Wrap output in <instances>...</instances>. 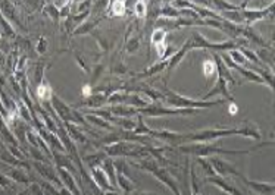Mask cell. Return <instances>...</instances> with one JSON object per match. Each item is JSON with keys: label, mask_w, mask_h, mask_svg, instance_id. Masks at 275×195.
<instances>
[{"label": "cell", "mask_w": 275, "mask_h": 195, "mask_svg": "<svg viewBox=\"0 0 275 195\" xmlns=\"http://www.w3.org/2000/svg\"><path fill=\"white\" fill-rule=\"evenodd\" d=\"M272 147L274 141H266V142H259L247 150H227L219 147V144L214 142H190V144H183L175 147L178 153L187 154L193 157H214V156H246L249 153L263 149V147Z\"/></svg>", "instance_id": "6da1fadb"}, {"label": "cell", "mask_w": 275, "mask_h": 195, "mask_svg": "<svg viewBox=\"0 0 275 195\" xmlns=\"http://www.w3.org/2000/svg\"><path fill=\"white\" fill-rule=\"evenodd\" d=\"M128 166H134L137 169H142L147 173H150L152 176H155L163 185H166L171 189L173 194L181 195V188H180V185L177 182V178L168 170V167L158 163L155 159L145 157V159H139V160H128Z\"/></svg>", "instance_id": "7a4b0ae2"}, {"label": "cell", "mask_w": 275, "mask_h": 195, "mask_svg": "<svg viewBox=\"0 0 275 195\" xmlns=\"http://www.w3.org/2000/svg\"><path fill=\"white\" fill-rule=\"evenodd\" d=\"M163 92V97H165V103L169 106V107H175V109H211L214 106L224 105L227 100L225 99H219V100H202V99H193V97H187V95H183L177 91L165 88L162 90Z\"/></svg>", "instance_id": "3957f363"}, {"label": "cell", "mask_w": 275, "mask_h": 195, "mask_svg": "<svg viewBox=\"0 0 275 195\" xmlns=\"http://www.w3.org/2000/svg\"><path fill=\"white\" fill-rule=\"evenodd\" d=\"M190 41V52L191 50H212L214 53H219V52H230L232 48H237L238 44L234 41V40H227V41H222V43H214V41H209L203 34L194 31L191 34V37L188 38Z\"/></svg>", "instance_id": "277c9868"}, {"label": "cell", "mask_w": 275, "mask_h": 195, "mask_svg": "<svg viewBox=\"0 0 275 195\" xmlns=\"http://www.w3.org/2000/svg\"><path fill=\"white\" fill-rule=\"evenodd\" d=\"M199 110L196 109H175V107H163L159 103H152V105L137 109V113L142 116H186V115H196Z\"/></svg>", "instance_id": "5b68a950"}, {"label": "cell", "mask_w": 275, "mask_h": 195, "mask_svg": "<svg viewBox=\"0 0 275 195\" xmlns=\"http://www.w3.org/2000/svg\"><path fill=\"white\" fill-rule=\"evenodd\" d=\"M139 28H140V19L134 21L128 27L127 35H125V52L128 55H135L142 47L143 35H142V31Z\"/></svg>", "instance_id": "8992f818"}, {"label": "cell", "mask_w": 275, "mask_h": 195, "mask_svg": "<svg viewBox=\"0 0 275 195\" xmlns=\"http://www.w3.org/2000/svg\"><path fill=\"white\" fill-rule=\"evenodd\" d=\"M208 160H209V163L212 166V169H214V172L219 175V176H240L242 175V172L235 167V166L230 163V162H227V160H224V159H219L218 156H214V157H206Z\"/></svg>", "instance_id": "52a82bcc"}, {"label": "cell", "mask_w": 275, "mask_h": 195, "mask_svg": "<svg viewBox=\"0 0 275 195\" xmlns=\"http://www.w3.org/2000/svg\"><path fill=\"white\" fill-rule=\"evenodd\" d=\"M238 179L246 185L250 189V192L256 195H274L275 192V183L274 182H263V180H253L249 179L243 173L238 176Z\"/></svg>", "instance_id": "ba28073f"}, {"label": "cell", "mask_w": 275, "mask_h": 195, "mask_svg": "<svg viewBox=\"0 0 275 195\" xmlns=\"http://www.w3.org/2000/svg\"><path fill=\"white\" fill-rule=\"evenodd\" d=\"M217 95H221L222 99H225V100L230 102V103L234 102V97H232L231 91H230L228 82H227L222 76L219 75H217V82H215L214 88L209 91L204 97H202V100H211L212 97H217Z\"/></svg>", "instance_id": "9c48e42d"}, {"label": "cell", "mask_w": 275, "mask_h": 195, "mask_svg": "<svg viewBox=\"0 0 275 195\" xmlns=\"http://www.w3.org/2000/svg\"><path fill=\"white\" fill-rule=\"evenodd\" d=\"M90 178L94 182V185L100 189L101 192H112V191H118V188H115L105 173V170L101 169L100 166L90 169Z\"/></svg>", "instance_id": "30bf717a"}, {"label": "cell", "mask_w": 275, "mask_h": 195, "mask_svg": "<svg viewBox=\"0 0 275 195\" xmlns=\"http://www.w3.org/2000/svg\"><path fill=\"white\" fill-rule=\"evenodd\" d=\"M32 166L36 167V170L43 176L44 179L47 180V182H50L52 185H55L56 188L59 189H62L63 188V185H62V182L59 179L58 176V172H56V169H53L52 166L49 165V163H46V162H34Z\"/></svg>", "instance_id": "8fae6325"}, {"label": "cell", "mask_w": 275, "mask_h": 195, "mask_svg": "<svg viewBox=\"0 0 275 195\" xmlns=\"http://www.w3.org/2000/svg\"><path fill=\"white\" fill-rule=\"evenodd\" d=\"M274 12V5L265 6L262 9H242V14L245 18V25H253L255 22L265 19Z\"/></svg>", "instance_id": "7c38bea8"}, {"label": "cell", "mask_w": 275, "mask_h": 195, "mask_svg": "<svg viewBox=\"0 0 275 195\" xmlns=\"http://www.w3.org/2000/svg\"><path fill=\"white\" fill-rule=\"evenodd\" d=\"M203 183H212L215 185L218 189H221L222 192L228 195H245L238 188H235L234 185L228 183L227 179L224 176H219V175H212V176H206L203 179Z\"/></svg>", "instance_id": "4fadbf2b"}, {"label": "cell", "mask_w": 275, "mask_h": 195, "mask_svg": "<svg viewBox=\"0 0 275 195\" xmlns=\"http://www.w3.org/2000/svg\"><path fill=\"white\" fill-rule=\"evenodd\" d=\"M56 172H58L59 179H60V182H62L63 188H65L68 192H71L73 195H81V189H80V186H78L77 180H75L74 175L70 172V170L62 169V167H58V169H56Z\"/></svg>", "instance_id": "5bb4252c"}, {"label": "cell", "mask_w": 275, "mask_h": 195, "mask_svg": "<svg viewBox=\"0 0 275 195\" xmlns=\"http://www.w3.org/2000/svg\"><path fill=\"white\" fill-rule=\"evenodd\" d=\"M52 105H53V109L58 112L59 118L62 119L63 123H74L73 109L68 105H65L58 95H55V94H53V97H52Z\"/></svg>", "instance_id": "9a60e30c"}, {"label": "cell", "mask_w": 275, "mask_h": 195, "mask_svg": "<svg viewBox=\"0 0 275 195\" xmlns=\"http://www.w3.org/2000/svg\"><path fill=\"white\" fill-rule=\"evenodd\" d=\"M188 52H190V41L187 40V41L181 45L174 55L168 59V66H166V74H168V76L171 75V72L174 71L175 68H178V65L183 62V59L186 58V55H187Z\"/></svg>", "instance_id": "2e32d148"}, {"label": "cell", "mask_w": 275, "mask_h": 195, "mask_svg": "<svg viewBox=\"0 0 275 195\" xmlns=\"http://www.w3.org/2000/svg\"><path fill=\"white\" fill-rule=\"evenodd\" d=\"M116 186H118V189H121L127 195L135 191V183L132 182L130 175L127 172H121V170H116Z\"/></svg>", "instance_id": "e0dca14e"}, {"label": "cell", "mask_w": 275, "mask_h": 195, "mask_svg": "<svg viewBox=\"0 0 275 195\" xmlns=\"http://www.w3.org/2000/svg\"><path fill=\"white\" fill-rule=\"evenodd\" d=\"M166 66H168V60H158L156 63H153L152 66H149L147 69L142 71V72H137V74H132L134 78H139V79H143V78H150V76H155L166 71Z\"/></svg>", "instance_id": "ac0fdd59"}, {"label": "cell", "mask_w": 275, "mask_h": 195, "mask_svg": "<svg viewBox=\"0 0 275 195\" xmlns=\"http://www.w3.org/2000/svg\"><path fill=\"white\" fill-rule=\"evenodd\" d=\"M52 160L55 162L56 167L66 169V170H70V172H74V170H75V166H74V162L71 160L70 154L65 156V154H62V153H59V151L53 150L52 151Z\"/></svg>", "instance_id": "d6986e66"}, {"label": "cell", "mask_w": 275, "mask_h": 195, "mask_svg": "<svg viewBox=\"0 0 275 195\" xmlns=\"http://www.w3.org/2000/svg\"><path fill=\"white\" fill-rule=\"evenodd\" d=\"M109 5H111V0H94V3H93V6L90 9V16L93 19L105 18L108 15Z\"/></svg>", "instance_id": "ffe728a7"}, {"label": "cell", "mask_w": 275, "mask_h": 195, "mask_svg": "<svg viewBox=\"0 0 275 195\" xmlns=\"http://www.w3.org/2000/svg\"><path fill=\"white\" fill-rule=\"evenodd\" d=\"M65 129L68 132V135L71 136V139L80 144H87V138L83 134V128H80L75 123H65Z\"/></svg>", "instance_id": "44dd1931"}, {"label": "cell", "mask_w": 275, "mask_h": 195, "mask_svg": "<svg viewBox=\"0 0 275 195\" xmlns=\"http://www.w3.org/2000/svg\"><path fill=\"white\" fill-rule=\"evenodd\" d=\"M101 19H103V18H97V19H93V21L83 22L81 25H78V27L73 31V35H86V34L93 32V31L97 28V25L101 22Z\"/></svg>", "instance_id": "7402d4cb"}, {"label": "cell", "mask_w": 275, "mask_h": 195, "mask_svg": "<svg viewBox=\"0 0 275 195\" xmlns=\"http://www.w3.org/2000/svg\"><path fill=\"white\" fill-rule=\"evenodd\" d=\"M202 72H203V75H204V78H206V81H208V84L211 82V79H212L214 76L218 75L217 63H215L214 58H208V59L203 60Z\"/></svg>", "instance_id": "603a6c76"}, {"label": "cell", "mask_w": 275, "mask_h": 195, "mask_svg": "<svg viewBox=\"0 0 275 195\" xmlns=\"http://www.w3.org/2000/svg\"><path fill=\"white\" fill-rule=\"evenodd\" d=\"M209 2V9L215 11V12H224V11H235L240 9L238 5H232L228 0H208Z\"/></svg>", "instance_id": "cb8c5ba5"}, {"label": "cell", "mask_w": 275, "mask_h": 195, "mask_svg": "<svg viewBox=\"0 0 275 195\" xmlns=\"http://www.w3.org/2000/svg\"><path fill=\"white\" fill-rule=\"evenodd\" d=\"M100 167L105 170V173H106V176H108V179L109 182L115 186H116V170H115V165H114V159L112 157H106L105 160H103V163L100 165Z\"/></svg>", "instance_id": "d4e9b609"}, {"label": "cell", "mask_w": 275, "mask_h": 195, "mask_svg": "<svg viewBox=\"0 0 275 195\" xmlns=\"http://www.w3.org/2000/svg\"><path fill=\"white\" fill-rule=\"evenodd\" d=\"M219 15L224 21H228V22L237 24V25H245V18H243V14H242V9L224 11V12H219Z\"/></svg>", "instance_id": "484cf974"}, {"label": "cell", "mask_w": 275, "mask_h": 195, "mask_svg": "<svg viewBox=\"0 0 275 195\" xmlns=\"http://www.w3.org/2000/svg\"><path fill=\"white\" fill-rule=\"evenodd\" d=\"M255 53L262 63H268V65H271V68L274 66V48L272 47H261Z\"/></svg>", "instance_id": "4316f807"}, {"label": "cell", "mask_w": 275, "mask_h": 195, "mask_svg": "<svg viewBox=\"0 0 275 195\" xmlns=\"http://www.w3.org/2000/svg\"><path fill=\"white\" fill-rule=\"evenodd\" d=\"M106 157H108V154H106L105 151H97V153H94V154H90V156L83 157V160L88 165V169H93V167L100 166Z\"/></svg>", "instance_id": "83f0119b"}, {"label": "cell", "mask_w": 275, "mask_h": 195, "mask_svg": "<svg viewBox=\"0 0 275 195\" xmlns=\"http://www.w3.org/2000/svg\"><path fill=\"white\" fill-rule=\"evenodd\" d=\"M8 176L11 178L15 182H18V183H22V185H31V179H29V176L22 170V169H11V172L8 173Z\"/></svg>", "instance_id": "f1b7e54d"}, {"label": "cell", "mask_w": 275, "mask_h": 195, "mask_svg": "<svg viewBox=\"0 0 275 195\" xmlns=\"http://www.w3.org/2000/svg\"><path fill=\"white\" fill-rule=\"evenodd\" d=\"M108 14H112L115 16H125L127 15V8L124 0H111Z\"/></svg>", "instance_id": "f546056e"}, {"label": "cell", "mask_w": 275, "mask_h": 195, "mask_svg": "<svg viewBox=\"0 0 275 195\" xmlns=\"http://www.w3.org/2000/svg\"><path fill=\"white\" fill-rule=\"evenodd\" d=\"M86 120H88L90 123H93L94 126H99V128H101V129H108V131H112V129H115L112 123L106 122V120L103 119V118L97 116V115H86Z\"/></svg>", "instance_id": "4dcf8cb0"}, {"label": "cell", "mask_w": 275, "mask_h": 195, "mask_svg": "<svg viewBox=\"0 0 275 195\" xmlns=\"http://www.w3.org/2000/svg\"><path fill=\"white\" fill-rule=\"evenodd\" d=\"M37 97L40 99V100H52V97H53V91L50 88V85H49V82H42V84H39V87H37Z\"/></svg>", "instance_id": "1f68e13d"}, {"label": "cell", "mask_w": 275, "mask_h": 195, "mask_svg": "<svg viewBox=\"0 0 275 195\" xmlns=\"http://www.w3.org/2000/svg\"><path fill=\"white\" fill-rule=\"evenodd\" d=\"M166 37H168V32L162 28H155L152 31V35H150V40H152V44H162V43H166Z\"/></svg>", "instance_id": "d6a6232c"}, {"label": "cell", "mask_w": 275, "mask_h": 195, "mask_svg": "<svg viewBox=\"0 0 275 195\" xmlns=\"http://www.w3.org/2000/svg\"><path fill=\"white\" fill-rule=\"evenodd\" d=\"M228 58H230L235 65H238V66L246 68L247 65H249V60L243 56V53H242L238 48H232V50H230V56H228Z\"/></svg>", "instance_id": "836d02e7"}, {"label": "cell", "mask_w": 275, "mask_h": 195, "mask_svg": "<svg viewBox=\"0 0 275 195\" xmlns=\"http://www.w3.org/2000/svg\"><path fill=\"white\" fill-rule=\"evenodd\" d=\"M190 195H202L199 189V183H197V176L194 172V167L190 169Z\"/></svg>", "instance_id": "e575fe53"}, {"label": "cell", "mask_w": 275, "mask_h": 195, "mask_svg": "<svg viewBox=\"0 0 275 195\" xmlns=\"http://www.w3.org/2000/svg\"><path fill=\"white\" fill-rule=\"evenodd\" d=\"M134 15L137 16V19H145L147 14V2L145 0H139L134 6Z\"/></svg>", "instance_id": "d590c367"}, {"label": "cell", "mask_w": 275, "mask_h": 195, "mask_svg": "<svg viewBox=\"0 0 275 195\" xmlns=\"http://www.w3.org/2000/svg\"><path fill=\"white\" fill-rule=\"evenodd\" d=\"M197 163H199V165H200L203 167V170H204L206 176H212V175H217V173L214 172L212 166H211L209 160H208L206 157H197Z\"/></svg>", "instance_id": "8d00e7d4"}, {"label": "cell", "mask_w": 275, "mask_h": 195, "mask_svg": "<svg viewBox=\"0 0 275 195\" xmlns=\"http://www.w3.org/2000/svg\"><path fill=\"white\" fill-rule=\"evenodd\" d=\"M0 188H2L3 191H11V189L14 188L12 179H11L8 175H5V173H0Z\"/></svg>", "instance_id": "74e56055"}, {"label": "cell", "mask_w": 275, "mask_h": 195, "mask_svg": "<svg viewBox=\"0 0 275 195\" xmlns=\"http://www.w3.org/2000/svg\"><path fill=\"white\" fill-rule=\"evenodd\" d=\"M111 72H112L114 75H125V74L128 72V69H127V66L124 65V62H119V63H114V65H112Z\"/></svg>", "instance_id": "f35d334b"}, {"label": "cell", "mask_w": 275, "mask_h": 195, "mask_svg": "<svg viewBox=\"0 0 275 195\" xmlns=\"http://www.w3.org/2000/svg\"><path fill=\"white\" fill-rule=\"evenodd\" d=\"M44 11L49 14V16H50L53 21H58L59 18H60V12H59V9L56 8V6H55V5H50V6H47Z\"/></svg>", "instance_id": "ab89813d"}, {"label": "cell", "mask_w": 275, "mask_h": 195, "mask_svg": "<svg viewBox=\"0 0 275 195\" xmlns=\"http://www.w3.org/2000/svg\"><path fill=\"white\" fill-rule=\"evenodd\" d=\"M46 47H47V44H46L44 38H40V43H39V45H37V52H39L40 55H43L44 50H46Z\"/></svg>", "instance_id": "60d3db41"}, {"label": "cell", "mask_w": 275, "mask_h": 195, "mask_svg": "<svg viewBox=\"0 0 275 195\" xmlns=\"http://www.w3.org/2000/svg\"><path fill=\"white\" fill-rule=\"evenodd\" d=\"M188 2H191V3H194V5H197V6L209 8V2H208V0H188Z\"/></svg>", "instance_id": "b9f144b4"}, {"label": "cell", "mask_w": 275, "mask_h": 195, "mask_svg": "<svg viewBox=\"0 0 275 195\" xmlns=\"http://www.w3.org/2000/svg\"><path fill=\"white\" fill-rule=\"evenodd\" d=\"M128 195H163V194H156V192H149V191H132Z\"/></svg>", "instance_id": "7bdbcfd3"}, {"label": "cell", "mask_w": 275, "mask_h": 195, "mask_svg": "<svg viewBox=\"0 0 275 195\" xmlns=\"http://www.w3.org/2000/svg\"><path fill=\"white\" fill-rule=\"evenodd\" d=\"M230 113H231V115H237V113H238V106L235 105L234 102H232L231 106H230Z\"/></svg>", "instance_id": "ee69618b"}, {"label": "cell", "mask_w": 275, "mask_h": 195, "mask_svg": "<svg viewBox=\"0 0 275 195\" xmlns=\"http://www.w3.org/2000/svg\"><path fill=\"white\" fill-rule=\"evenodd\" d=\"M249 2H250V0H243L242 3H238V8H240V9H246V6Z\"/></svg>", "instance_id": "f6af8a7d"}, {"label": "cell", "mask_w": 275, "mask_h": 195, "mask_svg": "<svg viewBox=\"0 0 275 195\" xmlns=\"http://www.w3.org/2000/svg\"><path fill=\"white\" fill-rule=\"evenodd\" d=\"M18 195H31V189H25V191H21V192H18Z\"/></svg>", "instance_id": "bcb514c9"}, {"label": "cell", "mask_w": 275, "mask_h": 195, "mask_svg": "<svg viewBox=\"0 0 275 195\" xmlns=\"http://www.w3.org/2000/svg\"><path fill=\"white\" fill-rule=\"evenodd\" d=\"M173 2H174V0H160L162 5H168V3H173Z\"/></svg>", "instance_id": "7dc6e473"}, {"label": "cell", "mask_w": 275, "mask_h": 195, "mask_svg": "<svg viewBox=\"0 0 275 195\" xmlns=\"http://www.w3.org/2000/svg\"><path fill=\"white\" fill-rule=\"evenodd\" d=\"M80 2H83V0H73V3H80Z\"/></svg>", "instance_id": "c3c4849f"}, {"label": "cell", "mask_w": 275, "mask_h": 195, "mask_svg": "<svg viewBox=\"0 0 275 195\" xmlns=\"http://www.w3.org/2000/svg\"><path fill=\"white\" fill-rule=\"evenodd\" d=\"M249 195H256V194H253V192H250V194H249Z\"/></svg>", "instance_id": "681fc988"}, {"label": "cell", "mask_w": 275, "mask_h": 195, "mask_svg": "<svg viewBox=\"0 0 275 195\" xmlns=\"http://www.w3.org/2000/svg\"><path fill=\"white\" fill-rule=\"evenodd\" d=\"M145 2H147V0H145Z\"/></svg>", "instance_id": "f907efd6"}]
</instances>
